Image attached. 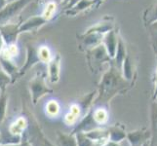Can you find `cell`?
Here are the masks:
<instances>
[{
    "instance_id": "f35d334b",
    "label": "cell",
    "mask_w": 157,
    "mask_h": 146,
    "mask_svg": "<svg viewBox=\"0 0 157 146\" xmlns=\"http://www.w3.org/2000/svg\"><path fill=\"white\" fill-rule=\"evenodd\" d=\"M2 146H21V143H19V144H6V145H2Z\"/></svg>"
},
{
    "instance_id": "cb8c5ba5",
    "label": "cell",
    "mask_w": 157,
    "mask_h": 146,
    "mask_svg": "<svg viewBox=\"0 0 157 146\" xmlns=\"http://www.w3.org/2000/svg\"><path fill=\"white\" fill-rule=\"evenodd\" d=\"M61 111V105L56 99H51L46 103L45 105V113L51 118L57 117Z\"/></svg>"
},
{
    "instance_id": "7a4b0ae2",
    "label": "cell",
    "mask_w": 157,
    "mask_h": 146,
    "mask_svg": "<svg viewBox=\"0 0 157 146\" xmlns=\"http://www.w3.org/2000/svg\"><path fill=\"white\" fill-rule=\"evenodd\" d=\"M45 74L42 72L36 73L35 76L29 81V92L32 103L37 104L43 96L53 93V90L47 86Z\"/></svg>"
},
{
    "instance_id": "3957f363",
    "label": "cell",
    "mask_w": 157,
    "mask_h": 146,
    "mask_svg": "<svg viewBox=\"0 0 157 146\" xmlns=\"http://www.w3.org/2000/svg\"><path fill=\"white\" fill-rule=\"evenodd\" d=\"M87 59L90 68L93 71H100L102 67V64L105 62H111L112 59L108 56L105 46L100 44L94 48L87 50Z\"/></svg>"
},
{
    "instance_id": "ba28073f",
    "label": "cell",
    "mask_w": 157,
    "mask_h": 146,
    "mask_svg": "<svg viewBox=\"0 0 157 146\" xmlns=\"http://www.w3.org/2000/svg\"><path fill=\"white\" fill-rule=\"evenodd\" d=\"M61 64L62 58L59 54L53 56L52 59L47 63V71H48V79L51 84H56L59 80L61 75Z\"/></svg>"
},
{
    "instance_id": "e575fe53",
    "label": "cell",
    "mask_w": 157,
    "mask_h": 146,
    "mask_svg": "<svg viewBox=\"0 0 157 146\" xmlns=\"http://www.w3.org/2000/svg\"><path fill=\"white\" fill-rule=\"evenodd\" d=\"M7 4V1L6 0H0V10H1L2 8H4L5 6H6Z\"/></svg>"
},
{
    "instance_id": "7c38bea8",
    "label": "cell",
    "mask_w": 157,
    "mask_h": 146,
    "mask_svg": "<svg viewBox=\"0 0 157 146\" xmlns=\"http://www.w3.org/2000/svg\"><path fill=\"white\" fill-rule=\"evenodd\" d=\"M113 28H114L113 19L110 17H105L102 19L100 23H97L96 24L90 26L85 32H94V33H99V34L104 35L106 32L112 30Z\"/></svg>"
},
{
    "instance_id": "ffe728a7",
    "label": "cell",
    "mask_w": 157,
    "mask_h": 146,
    "mask_svg": "<svg viewBox=\"0 0 157 146\" xmlns=\"http://www.w3.org/2000/svg\"><path fill=\"white\" fill-rule=\"evenodd\" d=\"M58 146H77L76 137L73 133H58Z\"/></svg>"
},
{
    "instance_id": "d4e9b609",
    "label": "cell",
    "mask_w": 157,
    "mask_h": 146,
    "mask_svg": "<svg viewBox=\"0 0 157 146\" xmlns=\"http://www.w3.org/2000/svg\"><path fill=\"white\" fill-rule=\"evenodd\" d=\"M107 132H108V139L113 142L118 143L126 137V133H124V131H122L121 129H119L117 127L110 128Z\"/></svg>"
},
{
    "instance_id": "44dd1931",
    "label": "cell",
    "mask_w": 157,
    "mask_h": 146,
    "mask_svg": "<svg viewBox=\"0 0 157 146\" xmlns=\"http://www.w3.org/2000/svg\"><path fill=\"white\" fill-rule=\"evenodd\" d=\"M143 19L147 26L157 21V1L144 11Z\"/></svg>"
},
{
    "instance_id": "8d00e7d4",
    "label": "cell",
    "mask_w": 157,
    "mask_h": 146,
    "mask_svg": "<svg viewBox=\"0 0 157 146\" xmlns=\"http://www.w3.org/2000/svg\"><path fill=\"white\" fill-rule=\"evenodd\" d=\"M102 1H104V0H94V2H95V6H96V7H99L100 5L102 3Z\"/></svg>"
},
{
    "instance_id": "f546056e",
    "label": "cell",
    "mask_w": 157,
    "mask_h": 146,
    "mask_svg": "<svg viewBox=\"0 0 157 146\" xmlns=\"http://www.w3.org/2000/svg\"><path fill=\"white\" fill-rule=\"evenodd\" d=\"M11 82L12 78L3 69H0V90H6V87Z\"/></svg>"
},
{
    "instance_id": "4dcf8cb0",
    "label": "cell",
    "mask_w": 157,
    "mask_h": 146,
    "mask_svg": "<svg viewBox=\"0 0 157 146\" xmlns=\"http://www.w3.org/2000/svg\"><path fill=\"white\" fill-rule=\"evenodd\" d=\"M128 139L130 140V142L132 143V145H138L140 142V138H142V133L140 132H134L130 133L128 136H126Z\"/></svg>"
},
{
    "instance_id": "4316f807",
    "label": "cell",
    "mask_w": 157,
    "mask_h": 146,
    "mask_svg": "<svg viewBox=\"0 0 157 146\" xmlns=\"http://www.w3.org/2000/svg\"><path fill=\"white\" fill-rule=\"evenodd\" d=\"M148 30V35L150 38L151 46H152L153 52L157 56V21L154 23L150 24L149 25L147 26Z\"/></svg>"
},
{
    "instance_id": "e0dca14e",
    "label": "cell",
    "mask_w": 157,
    "mask_h": 146,
    "mask_svg": "<svg viewBox=\"0 0 157 146\" xmlns=\"http://www.w3.org/2000/svg\"><path fill=\"white\" fill-rule=\"evenodd\" d=\"M127 56V51H126V46L124 44V42L122 38L119 37L118 39V44H117V49L115 53V57L113 58L112 61L114 62V66L116 68H121L122 62L124 61V58Z\"/></svg>"
},
{
    "instance_id": "6da1fadb",
    "label": "cell",
    "mask_w": 157,
    "mask_h": 146,
    "mask_svg": "<svg viewBox=\"0 0 157 146\" xmlns=\"http://www.w3.org/2000/svg\"><path fill=\"white\" fill-rule=\"evenodd\" d=\"M125 80L119 73L118 68L114 66H111L104 73L101 79L98 91L99 94L98 97L96 99V102L100 101L102 103H106L115 95L125 88Z\"/></svg>"
},
{
    "instance_id": "ac0fdd59",
    "label": "cell",
    "mask_w": 157,
    "mask_h": 146,
    "mask_svg": "<svg viewBox=\"0 0 157 146\" xmlns=\"http://www.w3.org/2000/svg\"><path fill=\"white\" fill-rule=\"evenodd\" d=\"M58 10V3L54 0H49L43 7L41 16L44 18L47 21H50L55 17V14Z\"/></svg>"
},
{
    "instance_id": "7bdbcfd3",
    "label": "cell",
    "mask_w": 157,
    "mask_h": 146,
    "mask_svg": "<svg viewBox=\"0 0 157 146\" xmlns=\"http://www.w3.org/2000/svg\"><path fill=\"white\" fill-rule=\"evenodd\" d=\"M63 1H64V0H63Z\"/></svg>"
},
{
    "instance_id": "30bf717a",
    "label": "cell",
    "mask_w": 157,
    "mask_h": 146,
    "mask_svg": "<svg viewBox=\"0 0 157 146\" xmlns=\"http://www.w3.org/2000/svg\"><path fill=\"white\" fill-rule=\"evenodd\" d=\"M47 23L48 21L43 18L41 15L32 16V17L25 20L19 25V32H20V34H21L23 32H28V31L37 29Z\"/></svg>"
},
{
    "instance_id": "8992f818",
    "label": "cell",
    "mask_w": 157,
    "mask_h": 146,
    "mask_svg": "<svg viewBox=\"0 0 157 146\" xmlns=\"http://www.w3.org/2000/svg\"><path fill=\"white\" fill-rule=\"evenodd\" d=\"M19 25L20 24L8 23L0 24V35L3 38L5 45L17 43L19 36L21 35L19 32Z\"/></svg>"
},
{
    "instance_id": "ab89813d",
    "label": "cell",
    "mask_w": 157,
    "mask_h": 146,
    "mask_svg": "<svg viewBox=\"0 0 157 146\" xmlns=\"http://www.w3.org/2000/svg\"><path fill=\"white\" fill-rule=\"evenodd\" d=\"M7 1V3H9V2H12V1H15V0H6Z\"/></svg>"
},
{
    "instance_id": "5b68a950",
    "label": "cell",
    "mask_w": 157,
    "mask_h": 146,
    "mask_svg": "<svg viewBox=\"0 0 157 146\" xmlns=\"http://www.w3.org/2000/svg\"><path fill=\"white\" fill-rule=\"evenodd\" d=\"M33 122H31L29 128V137H28L29 141L31 146H55L45 134L43 133L41 128L39 127L38 123L34 118H32Z\"/></svg>"
},
{
    "instance_id": "d590c367",
    "label": "cell",
    "mask_w": 157,
    "mask_h": 146,
    "mask_svg": "<svg viewBox=\"0 0 157 146\" xmlns=\"http://www.w3.org/2000/svg\"><path fill=\"white\" fill-rule=\"evenodd\" d=\"M104 146H120L119 145L117 142H113V141H109V142H107L105 145H104Z\"/></svg>"
},
{
    "instance_id": "8fae6325",
    "label": "cell",
    "mask_w": 157,
    "mask_h": 146,
    "mask_svg": "<svg viewBox=\"0 0 157 146\" xmlns=\"http://www.w3.org/2000/svg\"><path fill=\"white\" fill-rule=\"evenodd\" d=\"M102 34L94 33V32H84L83 34L78 36V38L86 49H91L96 46L101 44L102 41Z\"/></svg>"
},
{
    "instance_id": "60d3db41",
    "label": "cell",
    "mask_w": 157,
    "mask_h": 146,
    "mask_svg": "<svg viewBox=\"0 0 157 146\" xmlns=\"http://www.w3.org/2000/svg\"><path fill=\"white\" fill-rule=\"evenodd\" d=\"M67 1H68V0H64V1H63V4H66V3H67Z\"/></svg>"
},
{
    "instance_id": "52a82bcc",
    "label": "cell",
    "mask_w": 157,
    "mask_h": 146,
    "mask_svg": "<svg viewBox=\"0 0 157 146\" xmlns=\"http://www.w3.org/2000/svg\"><path fill=\"white\" fill-rule=\"evenodd\" d=\"M40 62L38 55H37V47H33L32 45H28L26 46V58H25V63L23 67L19 69V72L17 75V79H19L21 76H23L24 74L26 73V71L33 67L36 63Z\"/></svg>"
},
{
    "instance_id": "7402d4cb",
    "label": "cell",
    "mask_w": 157,
    "mask_h": 146,
    "mask_svg": "<svg viewBox=\"0 0 157 146\" xmlns=\"http://www.w3.org/2000/svg\"><path fill=\"white\" fill-rule=\"evenodd\" d=\"M8 106V95L6 94V90H0V126L6 119Z\"/></svg>"
},
{
    "instance_id": "f1b7e54d",
    "label": "cell",
    "mask_w": 157,
    "mask_h": 146,
    "mask_svg": "<svg viewBox=\"0 0 157 146\" xmlns=\"http://www.w3.org/2000/svg\"><path fill=\"white\" fill-rule=\"evenodd\" d=\"M75 137H76L77 146H94L95 144L93 140L90 139L84 133H76Z\"/></svg>"
},
{
    "instance_id": "603a6c76",
    "label": "cell",
    "mask_w": 157,
    "mask_h": 146,
    "mask_svg": "<svg viewBox=\"0 0 157 146\" xmlns=\"http://www.w3.org/2000/svg\"><path fill=\"white\" fill-rule=\"evenodd\" d=\"M37 55H38L39 62L42 63H46V64L49 62L53 58L51 49L47 45H40L37 47Z\"/></svg>"
},
{
    "instance_id": "2e32d148",
    "label": "cell",
    "mask_w": 157,
    "mask_h": 146,
    "mask_svg": "<svg viewBox=\"0 0 157 146\" xmlns=\"http://www.w3.org/2000/svg\"><path fill=\"white\" fill-rule=\"evenodd\" d=\"M94 5H95L94 0H80L79 2L73 5L70 9L64 11V13L67 16H76L81 12H83V11L87 10L88 8L94 6Z\"/></svg>"
},
{
    "instance_id": "d6a6232c",
    "label": "cell",
    "mask_w": 157,
    "mask_h": 146,
    "mask_svg": "<svg viewBox=\"0 0 157 146\" xmlns=\"http://www.w3.org/2000/svg\"><path fill=\"white\" fill-rule=\"evenodd\" d=\"M21 146H31L28 137H24V134H23V138H21Z\"/></svg>"
},
{
    "instance_id": "74e56055",
    "label": "cell",
    "mask_w": 157,
    "mask_h": 146,
    "mask_svg": "<svg viewBox=\"0 0 157 146\" xmlns=\"http://www.w3.org/2000/svg\"><path fill=\"white\" fill-rule=\"evenodd\" d=\"M157 97V74H156V80H155V92H154V99Z\"/></svg>"
},
{
    "instance_id": "5bb4252c",
    "label": "cell",
    "mask_w": 157,
    "mask_h": 146,
    "mask_svg": "<svg viewBox=\"0 0 157 146\" xmlns=\"http://www.w3.org/2000/svg\"><path fill=\"white\" fill-rule=\"evenodd\" d=\"M0 66H1V69H3L12 78V83H14L15 80L17 79V75L20 68L14 63L13 59H7L0 57Z\"/></svg>"
},
{
    "instance_id": "836d02e7",
    "label": "cell",
    "mask_w": 157,
    "mask_h": 146,
    "mask_svg": "<svg viewBox=\"0 0 157 146\" xmlns=\"http://www.w3.org/2000/svg\"><path fill=\"white\" fill-rule=\"evenodd\" d=\"M4 46H5V43L3 41V38L1 37V35H0V53H1V51H2V49H3Z\"/></svg>"
},
{
    "instance_id": "1f68e13d",
    "label": "cell",
    "mask_w": 157,
    "mask_h": 146,
    "mask_svg": "<svg viewBox=\"0 0 157 146\" xmlns=\"http://www.w3.org/2000/svg\"><path fill=\"white\" fill-rule=\"evenodd\" d=\"M79 1H80V0H68V1L66 4H64V5H66V6H64V9H66V10L70 9V8L73 6V5H75V4H76L77 2H79Z\"/></svg>"
},
{
    "instance_id": "9c48e42d",
    "label": "cell",
    "mask_w": 157,
    "mask_h": 146,
    "mask_svg": "<svg viewBox=\"0 0 157 146\" xmlns=\"http://www.w3.org/2000/svg\"><path fill=\"white\" fill-rule=\"evenodd\" d=\"M118 39H119L118 34L116 33V31L114 29L106 32V33L104 34V36H102L101 44L105 46L108 56L111 58V59H113V58L115 57Z\"/></svg>"
},
{
    "instance_id": "9a60e30c",
    "label": "cell",
    "mask_w": 157,
    "mask_h": 146,
    "mask_svg": "<svg viewBox=\"0 0 157 146\" xmlns=\"http://www.w3.org/2000/svg\"><path fill=\"white\" fill-rule=\"evenodd\" d=\"M81 113H82V109H81L80 105L75 102L72 103L69 107V111L67 114L64 116V123L68 126H73L76 124L78 121V118L80 117Z\"/></svg>"
},
{
    "instance_id": "484cf974",
    "label": "cell",
    "mask_w": 157,
    "mask_h": 146,
    "mask_svg": "<svg viewBox=\"0 0 157 146\" xmlns=\"http://www.w3.org/2000/svg\"><path fill=\"white\" fill-rule=\"evenodd\" d=\"M92 114H93L94 121L98 124V125H102V124L106 123L108 119V113L105 108H97L95 110H92Z\"/></svg>"
},
{
    "instance_id": "d6986e66",
    "label": "cell",
    "mask_w": 157,
    "mask_h": 146,
    "mask_svg": "<svg viewBox=\"0 0 157 146\" xmlns=\"http://www.w3.org/2000/svg\"><path fill=\"white\" fill-rule=\"evenodd\" d=\"M20 54V49L17 43L14 44H9L5 45L2 49L1 53H0V57L3 58L7 59H14L15 58H17Z\"/></svg>"
},
{
    "instance_id": "277c9868",
    "label": "cell",
    "mask_w": 157,
    "mask_h": 146,
    "mask_svg": "<svg viewBox=\"0 0 157 146\" xmlns=\"http://www.w3.org/2000/svg\"><path fill=\"white\" fill-rule=\"evenodd\" d=\"M33 0H15V1L9 2L6 6L0 10V24H5L7 21L19 15L21 11L25 9L29 3Z\"/></svg>"
},
{
    "instance_id": "83f0119b",
    "label": "cell",
    "mask_w": 157,
    "mask_h": 146,
    "mask_svg": "<svg viewBox=\"0 0 157 146\" xmlns=\"http://www.w3.org/2000/svg\"><path fill=\"white\" fill-rule=\"evenodd\" d=\"M122 70H123V77L126 80H131L133 78V66H132V62L130 57L127 56L124 58V61L122 62Z\"/></svg>"
},
{
    "instance_id": "4fadbf2b",
    "label": "cell",
    "mask_w": 157,
    "mask_h": 146,
    "mask_svg": "<svg viewBox=\"0 0 157 146\" xmlns=\"http://www.w3.org/2000/svg\"><path fill=\"white\" fill-rule=\"evenodd\" d=\"M29 121L26 117H19L11 124L8 132L14 137H23L25 131L29 128Z\"/></svg>"
},
{
    "instance_id": "b9f144b4",
    "label": "cell",
    "mask_w": 157,
    "mask_h": 146,
    "mask_svg": "<svg viewBox=\"0 0 157 146\" xmlns=\"http://www.w3.org/2000/svg\"><path fill=\"white\" fill-rule=\"evenodd\" d=\"M144 146H147V144H144Z\"/></svg>"
}]
</instances>
